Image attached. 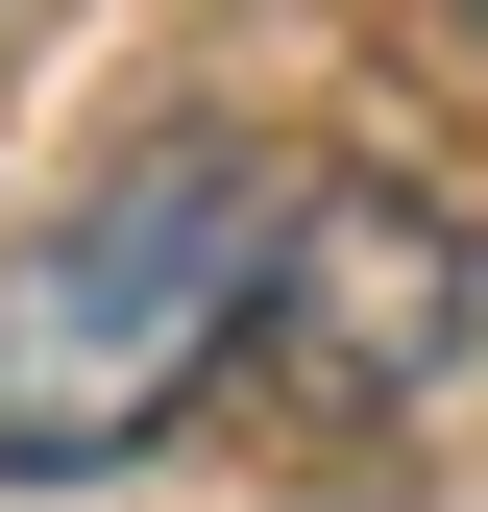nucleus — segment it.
<instances>
[{
  "label": "nucleus",
  "instance_id": "obj_1",
  "mask_svg": "<svg viewBox=\"0 0 488 512\" xmlns=\"http://www.w3.org/2000/svg\"><path fill=\"white\" fill-rule=\"evenodd\" d=\"M269 220H293V171L244 147V122H171V147H122L98 196H49L25 244H0V488L147 464V439L244 366Z\"/></svg>",
  "mask_w": 488,
  "mask_h": 512
},
{
  "label": "nucleus",
  "instance_id": "obj_2",
  "mask_svg": "<svg viewBox=\"0 0 488 512\" xmlns=\"http://www.w3.org/2000/svg\"><path fill=\"white\" fill-rule=\"evenodd\" d=\"M244 342H269V391H293V415H415V391L488 342V244L415 196V171H293Z\"/></svg>",
  "mask_w": 488,
  "mask_h": 512
},
{
  "label": "nucleus",
  "instance_id": "obj_3",
  "mask_svg": "<svg viewBox=\"0 0 488 512\" xmlns=\"http://www.w3.org/2000/svg\"><path fill=\"white\" fill-rule=\"evenodd\" d=\"M464 25H488V0H464Z\"/></svg>",
  "mask_w": 488,
  "mask_h": 512
}]
</instances>
